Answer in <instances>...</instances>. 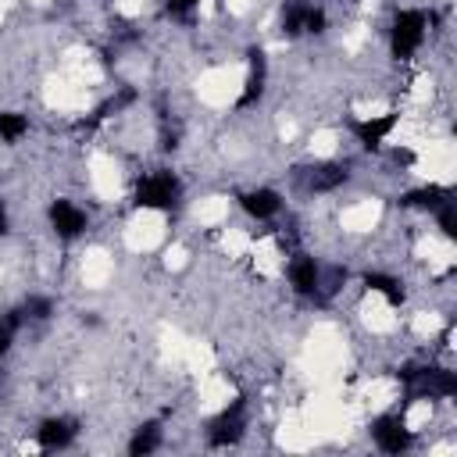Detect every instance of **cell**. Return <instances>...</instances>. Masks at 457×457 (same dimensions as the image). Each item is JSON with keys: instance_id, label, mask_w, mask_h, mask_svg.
<instances>
[{"instance_id": "obj_1", "label": "cell", "mask_w": 457, "mask_h": 457, "mask_svg": "<svg viewBox=\"0 0 457 457\" xmlns=\"http://www.w3.org/2000/svg\"><path fill=\"white\" fill-rule=\"evenodd\" d=\"M397 379L407 386V404L414 400H436V397H453L457 393V379L450 368H418V365H404L397 372Z\"/></svg>"}, {"instance_id": "obj_2", "label": "cell", "mask_w": 457, "mask_h": 457, "mask_svg": "<svg viewBox=\"0 0 457 457\" xmlns=\"http://www.w3.org/2000/svg\"><path fill=\"white\" fill-rule=\"evenodd\" d=\"M182 196V182L175 172H154L147 179H140L136 186V207H150V211H172Z\"/></svg>"}, {"instance_id": "obj_3", "label": "cell", "mask_w": 457, "mask_h": 457, "mask_svg": "<svg viewBox=\"0 0 457 457\" xmlns=\"http://www.w3.org/2000/svg\"><path fill=\"white\" fill-rule=\"evenodd\" d=\"M425 29H429V19L421 12H400L393 19V29H389V51H393V58L397 61H407L421 47Z\"/></svg>"}, {"instance_id": "obj_4", "label": "cell", "mask_w": 457, "mask_h": 457, "mask_svg": "<svg viewBox=\"0 0 457 457\" xmlns=\"http://www.w3.org/2000/svg\"><path fill=\"white\" fill-rule=\"evenodd\" d=\"M244 429H247V400L237 397L228 404L211 425H207V443L211 446H233L244 439Z\"/></svg>"}, {"instance_id": "obj_5", "label": "cell", "mask_w": 457, "mask_h": 457, "mask_svg": "<svg viewBox=\"0 0 457 457\" xmlns=\"http://www.w3.org/2000/svg\"><path fill=\"white\" fill-rule=\"evenodd\" d=\"M372 439L382 453H404L411 450V429L404 425L400 414H382L372 421Z\"/></svg>"}, {"instance_id": "obj_6", "label": "cell", "mask_w": 457, "mask_h": 457, "mask_svg": "<svg viewBox=\"0 0 457 457\" xmlns=\"http://www.w3.org/2000/svg\"><path fill=\"white\" fill-rule=\"evenodd\" d=\"M51 228H54V233L61 237V240H76V237H83L86 233V214L72 204V200H54L51 204Z\"/></svg>"}, {"instance_id": "obj_7", "label": "cell", "mask_w": 457, "mask_h": 457, "mask_svg": "<svg viewBox=\"0 0 457 457\" xmlns=\"http://www.w3.org/2000/svg\"><path fill=\"white\" fill-rule=\"evenodd\" d=\"M247 58H251V72H247L244 93H240V100H237L240 111L251 108V104H258V100L265 97V83H269V58H265V51H261V47H251Z\"/></svg>"}, {"instance_id": "obj_8", "label": "cell", "mask_w": 457, "mask_h": 457, "mask_svg": "<svg viewBox=\"0 0 457 457\" xmlns=\"http://www.w3.org/2000/svg\"><path fill=\"white\" fill-rule=\"evenodd\" d=\"M397 118H400L397 111H386L379 118H361V122H350V132L357 136V143L365 150H379L386 143V136L397 129Z\"/></svg>"}, {"instance_id": "obj_9", "label": "cell", "mask_w": 457, "mask_h": 457, "mask_svg": "<svg viewBox=\"0 0 457 457\" xmlns=\"http://www.w3.org/2000/svg\"><path fill=\"white\" fill-rule=\"evenodd\" d=\"M301 172H308V189H315V193L340 189V186L350 179V168H347V164H340V161H322V164H315V168H301Z\"/></svg>"}, {"instance_id": "obj_10", "label": "cell", "mask_w": 457, "mask_h": 457, "mask_svg": "<svg viewBox=\"0 0 457 457\" xmlns=\"http://www.w3.org/2000/svg\"><path fill=\"white\" fill-rule=\"evenodd\" d=\"M76 421L72 418H47L40 429H36V443L44 446V450H65V446H72V439H76Z\"/></svg>"}, {"instance_id": "obj_11", "label": "cell", "mask_w": 457, "mask_h": 457, "mask_svg": "<svg viewBox=\"0 0 457 457\" xmlns=\"http://www.w3.org/2000/svg\"><path fill=\"white\" fill-rule=\"evenodd\" d=\"M240 204H244V211H247L251 218H258V221H269V218H276V214L283 211V196H279L276 189H269V186L244 193Z\"/></svg>"}, {"instance_id": "obj_12", "label": "cell", "mask_w": 457, "mask_h": 457, "mask_svg": "<svg viewBox=\"0 0 457 457\" xmlns=\"http://www.w3.org/2000/svg\"><path fill=\"white\" fill-rule=\"evenodd\" d=\"M318 276H322V269H318L315 258L297 254V258L290 261V283H293V290H297L301 297H315V293H318Z\"/></svg>"}, {"instance_id": "obj_13", "label": "cell", "mask_w": 457, "mask_h": 457, "mask_svg": "<svg viewBox=\"0 0 457 457\" xmlns=\"http://www.w3.org/2000/svg\"><path fill=\"white\" fill-rule=\"evenodd\" d=\"M446 200H453V189L446 186H421V189H411L400 196V207H418V211H436L443 207Z\"/></svg>"}, {"instance_id": "obj_14", "label": "cell", "mask_w": 457, "mask_h": 457, "mask_svg": "<svg viewBox=\"0 0 457 457\" xmlns=\"http://www.w3.org/2000/svg\"><path fill=\"white\" fill-rule=\"evenodd\" d=\"M365 286L372 290V293H382L393 308H400L404 304V283L400 279H393V276H382V272H365Z\"/></svg>"}, {"instance_id": "obj_15", "label": "cell", "mask_w": 457, "mask_h": 457, "mask_svg": "<svg viewBox=\"0 0 457 457\" xmlns=\"http://www.w3.org/2000/svg\"><path fill=\"white\" fill-rule=\"evenodd\" d=\"M157 446H161V425H157V421L140 425V429L132 432V439H129V453H132V457H147V453H154Z\"/></svg>"}, {"instance_id": "obj_16", "label": "cell", "mask_w": 457, "mask_h": 457, "mask_svg": "<svg viewBox=\"0 0 457 457\" xmlns=\"http://www.w3.org/2000/svg\"><path fill=\"white\" fill-rule=\"evenodd\" d=\"M308 12H311L308 0H286L283 4V33L286 36H301L304 22H308Z\"/></svg>"}, {"instance_id": "obj_17", "label": "cell", "mask_w": 457, "mask_h": 457, "mask_svg": "<svg viewBox=\"0 0 457 457\" xmlns=\"http://www.w3.org/2000/svg\"><path fill=\"white\" fill-rule=\"evenodd\" d=\"M132 100H136V90H122L118 97H111L108 104H100V108L93 111V122H90V125H97V122H104V118H111V115H118V111H125V108H129Z\"/></svg>"}, {"instance_id": "obj_18", "label": "cell", "mask_w": 457, "mask_h": 457, "mask_svg": "<svg viewBox=\"0 0 457 457\" xmlns=\"http://www.w3.org/2000/svg\"><path fill=\"white\" fill-rule=\"evenodd\" d=\"M26 129H29V122H26L22 115H15V111H0V140H4V143H15Z\"/></svg>"}, {"instance_id": "obj_19", "label": "cell", "mask_w": 457, "mask_h": 457, "mask_svg": "<svg viewBox=\"0 0 457 457\" xmlns=\"http://www.w3.org/2000/svg\"><path fill=\"white\" fill-rule=\"evenodd\" d=\"M436 218H439L443 237H446V240H453V237H457V207H453V200H446L443 207H436Z\"/></svg>"}, {"instance_id": "obj_20", "label": "cell", "mask_w": 457, "mask_h": 457, "mask_svg": "<svg viewBox=\"0 0 457 457\" xmlns=\"http://www.w3.org/2000/svg\"><path fill=\"white\" fill-rule=\"evenodd\" d=\"M51 311H54V301H51V297H29V301L22 304V315H26V318H36V322L51 318Z\"/></svg>"}, {"instance_id": "obj_21", "label": "cell", "mask_w": 457, "mask_h": 457, "mask_svg": "<svg viewBox=\"0 0 457 457\" xmlns=\"http://www.w3.org/2000/svg\"><path fill=\"white\" fill-rule=\"evenodd\" d=\"M325 12L322 8H311L308 12V22H304V33H311V36H318V33H325Z\"/></svg>"}, {"instance_id": "obj_22", "label": "cell", "mask_w": 457, "mask_h": 457, "mask_svg": "<svg viewBox=\"0 0 457 457\" xmlns=\"http://www.w3.org/2000/svg\"><path fill=\"white\" fill-rule=\"evenodd\" d=\"M200 4V0H168V15H175V19H186L193 8Z\"/></svg>"}, {"instance_id": "obj_23", "label": "cell", "mask_w": 457, "mask_h": 457, "mask_svg": "<svg viewBox=\"0 0 457 457\" xmlns=\"http://www.w3.org/2000/svg\"><path fill=\"white\" fill-rule=\"evenodd\" d=\"M393 161H397L400 168H411V164H414V150H407V147H397V150H393Z\"/></svg>"}, {"instance_id": "obj_24", "label": "cell", "mask_w": 457, "mask_h": 457, "mask_svg": "<svg viewBox=\"0 0 457 457\" xmlns=\"http://www.w3.org/2000/svg\"><path fill=\"white\" fill-rule=\"evenodd\" d=\"M8 233V207H4V200H0V237Z\"/></svg>"}]
</instances>
